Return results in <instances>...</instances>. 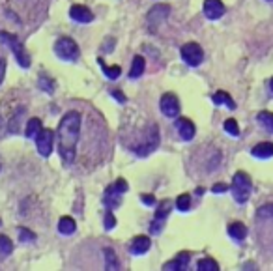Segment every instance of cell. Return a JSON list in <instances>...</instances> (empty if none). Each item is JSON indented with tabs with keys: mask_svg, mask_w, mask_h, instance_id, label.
<instances>
[{
	"mask_svg": "<svg viewBox=\"0 0 273 271\" xmlns=\"http://www.w3.org/2000/svg\"><path fill=\"white\" fill-rule=\"evenodd\" d=\"M79 133H81V114L77 110H69L58 126V153L64 165H71L75 161Z\"/></svg>",
	"mask_w": 273,
	"mask_h": 271,
	"instance_id": "1",
	"label": "cell"
},
{
	"mask_svg": "<svg viewBox=\"0 0 273 271\" xmlns=\"http://www.w3.org/2000/svg\"><path fill=\"white\" fill-rule=\"evenodd\" d=\"M251 189H253V181L249 178L245 172H236L234 174V180H232V196L238 204H245L249 200V195H251Z\"/></svg>",
	"mask_w": 273,
	"mask_h": 271,
	"instance_id": "2",
	"label": "cell"
},
{
	"mask_svg": "<svg viewBox=\"0 0 273 271\" xmlns=\"http://www.w3.org/2000/svg\"><path fill=\"white\" fill-rule=\"evenodd\" d=\"M0 42L6 43L9 49L13 51L15 54V60H17V64L21 68H30V56H28V52L25 51V47L19 43V40L15 36L8 34V32H0Z\"/></svg>",
	"mask_w": 273,
	"mask_h": 271,
	"instance_id": "3",
	"label": "cell"
},
{
	"mask_svg": "<svg viewBox=\"0 0 273 271\" xmlns=\"http://www.w3.org/2000/svg\"><path fill=\"white\" fill-rule=\"evenodd\" d=\"M157 146H159V129H157L155 124H152L150 129H148V133H146V138L142 142H138L136 148H133V152L136 155H140V157H146L148 153L154 152Z\"/></svg>",
	"mask_w": 273,
	"mask_h": 271,
	"instance_id": "4",
	"label": "cell"
},
{
	"mask_svg": "<svg viewBox=\"0 0 273 271\" xmlns=\"http://www.w3.org/2000/svg\"><path fill=\"white\" fill-rule=\"evenodd\" d=\"M54 52L58 58L69 60V62L79 58V47L71 38H60L58 42L54 43Z\"/></svg>",
	"mask_w": 273,
	"mask_h": 271,
	"instance_id": "5",
	"label": "cell"
},
{
	"mask_svg": "<svg viewBox=\"0 0 273 271\" xmlns=\"http://www.w3.org/2000/svg\"><path fill=\"white\" fill-rule=\"evenodd\" d=\"M182 60L191 66V68H196V66H200L202 64V60H204V51H202V47L200 45H196V43H185L183 47H182Z\"/></svg>",
	"mask_w": 273,
	"mask_h": 271,
	"instance_id": "6",
	"label": "cell"
},
{
	"mask_svg": "<svg viewBox=\"0 0 273 271\" xmlns=\"http://www.w3.org/2000/svg\"><path fill=\"white\" fill-rule=\"evenodd\" d=\"M169 212H171V202L169 200H163L155 212V217L150 225V234L152 236H157L161 234V230L165 228V223H167V217H169Z\"/></svg>",
	"mask_w": 273,
	"mask_h": 271,
	"instance_id": "7",
	"label": "cell"
},
{
	"mask_svg": "<svg viewBox=\"0 0 273 271\" xmlns=\"http://www.w3.org/2000/svg\"><path fill=\"white\" fill-rule=\"evenodd\" d=\"M52 140H54V133L51 129H42L38 135H36V146H38V152L42 157H49L52 152Z\"/></svg>",
	"mask_w": 273,
	"mask_h": 271,
	"instance_id": "8",
	"label": "cell"
},
{
	"mask_svg": "<svg viewBox=\"0 0 273 271\" xmlns=\"http://www.w3.org/2000/svg\"><path fill=\"white\" fill-rule=\"evenodd\" d=\"M161 112L167 116V118H176L180 114V103H178V97L174 93H165L161 97Z\"/></svg>",
	"mask_w": 273,
	"mask_h": 271,
	"instance_id": "9",
	"label": "cell"
},
{
	"mask_svg": "<svg viewBox=\"0 0 273 271\" xmlns=\"http://www.w3.org/2000/svg\"><path fill=\"white\" fill-rule=\"evenodd\" d=\"M176 129H178V135L182 136V140H193V136L196 133L195 124L187 118L176 120Z\"/></svg>",
	"mask_w": 273,
	"mask_h": 271,
	"instance_id": "10",
	"label": "cell"
},
{
	"mask_svg": "<svg viewBox=\"0 0 273 271\" xmlns=\"http://www.w3.org/2000/svg\"><path fill=\"white\" fill-rule=\"evenodd\" d=\"M223 13H225V4H223L221 0H206L204 2V15L208 19H215L223 17Z\"/></svg>",
	"mask_w": 273,
	"mask_h": 271,
	"instance_id": "11",
	"label": "cell"
},
{
	"mask_svg": "<svg viewBox=\"0 0 273 271\" xmlns=\"http://www.w3.org/2000/svg\"><path fill=\"white\" fill-rule=\"evenodd\" d=\"M69 17L77 23H92L94 21V13L86 6H73L69 9Z\"/></svg>",
	"mask_w": 273,
	"mask_h": 271,
	"instance_id": "12",
	"label": "cell"
},
{
	"mask_svg": "<svg viewBox=\"0 0 273 271\" xmlns=\"http://www.w3.org/2000/svg\"><path fill=\"white\" fill-rule=\"evenodd\" d=\"M169 6H165V4H159V6H155V8L150 9V13H148V21L152 23V25H159V23H163L165 19L169 17Z\"/></svg>",
	"mask_w": 273,
	"mask_h": 271,
	"instance_id": "13",
	"label": "cell"
},
{
	"mask_svg": "<svg viewBox=\"0 0 273 271\" xmlns=\"http://www.w3.org/2000/svg\"><path fill=\"white\" fill-rule=\"evenodd\" d=\"M251 155L256 159H270V157H273V144L272 142H260L251 150Z\"/></svg>",
	"mask_w": 273,
	"mask_h": 271,
	"instance_id": "14",
	"label": "cell"
},
{
	"mask_svg": "<svg viewBox=\"0 0 273 271\" xmlns=\"http://www.w3.org/2000/svg\"><path fill=\"white\" fill-rule=\"evenodd\" d=\"M150 237L148 236H136L133 241H131V247H129V251L133 254H144L148 249H150Z\"/></svg>",
	"mask_w": 273,
	"mask_h": 271,
	"instance_id": "15",
	"label": "cell"
},
{
	"mask_svg": "<svg viewBox=\"0 0 273 271\" xmlns=\"http://www.w3.org/2000/svg\"><path fill=\"white\" fill-rule=\"evenodd\" d=\"M120 196H122V193L114 187V183L105 189V204H107L111 210H114V208H118L120 206Z\"/></svg>",
	"mask_w": 273,
	"mask_h": 271,
	"instance_id": "16",
	"label": "cell"
},
{
	"mask_svg": "<svg viewBox=\"0 0 273 271\" xmlns=\"http://www.w3.org/2000/svg\"><path fill=\"white\" fill-rule=\"evenodd\" d=\"M75 230H77V225H75V221L71 219V217H62V219L58 221L60 234H64V236H71Z\"/></svg>",
	"mask_w": 273,
	"mask_h": 271,
	"instance_id": "17",
	"label": "cell"
},
{
	"mask_svg": "<svg viewBox=\"0 0 273 271\" xmlns=\"http://www.w3.org/2000/svg\"><path fill=\"white\" fill-rule=\"evenodd\" d=\"M103 254H105V268L107 270H120V262H118V256L114 253V249L111 247H107V249H103Z\"/></svg>",
	"mask_w": 273,
	"mask_h": 271,
	"instance_id": "18",
	"label": "cell"
},
{
	"mask_svg": "<svg viewBox=\"0 0 273 271\" xmlns=\"http://www.w3.org/2000/svg\"><path fill=\"white\" fill-rule=\"evenodd\" d=\"M228 234H230V237L241 241V239H245V236H247V226L241 225V223H232L230 226H228Z\"/></svg>",
	"mask_w": 273,
	"mask_h": 271,
	"instance_id": "19",
	"label": "cell"
},
{
	"mask_svg": "<svg viewBox=\"0 0 273 271\" xmlns=\"http://www.w3.org/2000/svg\"><path fill=\"white\" fill-rule=\"evenodd\" d=\"M258 122H260V126L264 127L268 133H273V112H268V110H262V112H258Z\"/></svg>",
	"mask_w": 273,
	"mask_h": 271,
	"instance_id": "20",
	"label": "cell"
},
{
	"mask_svg": "<svg viewBox=\"0 0 273 271\" xmlns=\"http://www.w3.org/2000/svg\"><path fill=\"white\" fill-rule=\"evenodd\" d=\"M144 73V58L142 56H135L133 58V66H131V71H129V77L131 79H136Z\"/></svg>",
	"mask_w": 273,
	"mask_h": 271,
	"instance_id": "21",
	"label": "cell"
},
{
	"mask_svg": "<svg viewBox=\"0 0 273 271\" xmlns=\"http://www.w3.org/2000/svg\"><path fill=\"white\" fill-rule=\"evenodd\" d=\"M214 103L215 105H227L228 109H236V103L232 101V97L227 92H215Z\"/></svg>",
	"mask_w": 273,
	"mask_h": 271,
	"instance_id": "22",
	"label": "cell"
},
{
	"mask_svg": "<svg viewBox=\"0 0 273 271\" xmlns=\"http://www.w3.org/2000/svg\"><path fill=\"white\" fill-rule=\"evenodd\" d=\"M40 131H42V122H40L38 118H30V120H28L25 135L28 136V138H32V136H36L38 133H40Z\"/></svg>",
	"mask_w": 273,
	"mask_h": 271,
	"instance_id": "23",
	"label": "cell"
},
{
	"mask_svg": "<svg viewBox=\"0 0 273 271\" xmlns=\"http://www.w3.org/2000/svg\"><path fill=\"white\" fill-rule=\"evenodd\" d=\"M11 251H13L11 239L8 236H4V234H0V256H9Z\"/></svg>",
	"mask_w": 273,
	"mask_h": 271,
	"instance_id": "24",
	"label": "cell"
},
{
	"mask_svg": "<svg viewBox=\"0 0 273 271\" xmlns=\"http://www.w3.org/2000/svg\"><path fill=\"white\" fill-rule=\"evenodd\" d=\"M196 270L198 271H217L219 270V266H217V262L212 260V258H202V260L198 262V266H196Z\"/></svg>",
	"mask_w": 273,
	"mask_h": 271,
	"instance_id": "25",
	"label": "cell"
},
{
	"mask_svg": "<svg viewBox=\"0 0 273 271\" xmlns=\"http://www.w3.org/2000/svg\"><path fill=\"white\" fill-rule=\"evenodd\" d=\"M256 217L258 219H273V204H264L256 210Z\"/></svg>",
	"mask_w": 273,
	"mask_h": 271,
	"instance_id": "26",
	"label": "cell"
},
{
	"mask_svg": "<svg viewBox=\"0 0 273 271\" xmlns=\"http://www.w3.org/2000/svg\"><path fill=\"white\" fill-rule=\"evenodd\" d=\"M225 131L228 133L230 136H238L239 135V127H238V122L234 118H228L225 122Z\"/></svg>",
	"mask_w": 273,
	"mask_h": 271,
	"instance_id": "27",
	"label": "cell"
},
{
	"mask_svg": "<svg viewBox=\"0 0 273 271\" xmlns=\"http://www.w3.org/2000/svg\"><path fill=\"white\" fill-rule=\"evenodd\" d=\"M176 208H178L180 212H187L189 208H191V198H189V195H180L176 198Z\"/></svg>",
	"mask_w": 273,
	"mask_h": 271,
	"instance_id": "28",
	"label": "cell"
},
{
	"mask_svg": "<svg viewBox=\"0 0 273 271\" xmlns=\"http://www.w3.org/2000/svg\"><path fill=\"white\" fill-rule=\"evenodd\" d=\"M40 86H42V90H45V92H49V93L54 92V81H51L49 77H45V75L40 77Z\"/></svg>",
	"mask_w": 273,
	"mask_h": 271,
	"instance_id": "29",
	"label": "cell"
},
{
	"mask_svg": "<svg viewBox=\"0 0 273 271\" xmlns=\"http://www.w3.org/2000/svg\"><path fill=\"white\" fill-rule=\"evenodd\" d=\"M103 71H105V75L109 77L111 81H114V79H118V77H120V73H122V68H120V66H109V68L105 66V68H103Z\"/></svg>",
	"mask_w": 273,
	"mask_h": 271,
	"instance_id": "30",
	"label": "cell"
},
{
	"mask_svg": "<svg viewBox=\"0 0 273 271\" xmlns=\"http://www.w3.org/2000/svg\"><path fill=\"white\" fill-rule=\"evenodd\" d=\"M163 270L167 271H171V270H185V266H183V264L180 262L178 258H176V260H172V262H169V264H165V266H163Z\"/></svg>",
	"mask_w": 273,
	"mask_h": 271,
	"instance_id": "31",
	"label": "cell"
},
{
	"mask_svg": "<svg viewBox=\"0 0 273 271\" xmlns=\"http://www.w3.org/2000/svg\"><path fill=\"white\" fill-rule=\"evenodd\" d=\"M114 226H116V219H114V215L111 212H107V215H105V228L112 230Z\"/></svg>",
	"mask_w": 273,
	"mask_h": 271,
	"instance_id": "32",
	"label": "cell"
},
{
	"mask_svg": "<svg viewBox=\"0 0 273 271\" xmlns=\"http://www.w3.org/2000/svg\"><path fill=\"white\" fill-rule=\"evenodd\" d=\"M114 187L118 189V191H120V193H122V195H124V193H128V189H129L128 181H126V180H124V178L116 180V181H114Z\"/></svg>",
	"mask_w": 273,
	"mask_h": 271,
	"instance_id": "33",
	"label": "cell"
},
{
	"mask_svg": "<svg viewBox=\"0 0 273 271\" xmlns=\"http://www.w3.org/2000/svg\"><path fill=\"white\" fill-rule=\"evenodd\" d=\"M19 234H21V241H32L34 239V234L30 232V230H26V228H19Z\"/></svg>",
	"mask_w": 273,
	"mask_h": 271,
	"instance_id": "34",
	"label": "cell"
},
{
	"mask_svg": "<svg viewBox=\"0 0 273 271\" xmlns=\"http://www.w3.org/2000/svg\"><path fill=\"white\" fill-rule=\"evenodd\" d=\"M212 191L217 193V195H221V193H225V191H228V187L225 185V183H215V185L212 187Z\"/></svg>",
	"mask_w": 273,
	"mask_h": 271,
	"instance_id": "35",
	"label": "cell"
},
{
	"mask_svg": "<svg viewBox=\"0 0 273 271\" xmlns=\"http://www.w3.org/2000/svg\"><path fill=\"white\" fill-rule=\"evenodd\" d=\"M140 200H142L146 206H154V204H155V196L154 195H142V196H140Z\"/></svg>",
	"mask_w": 273,
	"mask_h": 271,
	"instance_id": "36",
	"label": "cell"
},
{
	"mask_svg": "<svg viewBox=\"0 0 273 271\" xmlns=\"http://www.w3.org/2000/svg\"><path fill=\"white\" fill-rule=\"evenodd\" d=\"M4 75H6V60L0 58V85L4 81Z\"/></svg>",
	"mask_w": 273,
	"mask_h": 271,
	"instance_id": "37",
	"label": "cell"
},
{
	"mask_svg": "<svg viewBox=\"0 0 273 271\" xmlns=\"http://www.w3.org/2000/svg\"><path fill=\"white\" fill-rule=\"evenodd\" d=\"M112 95H114V97H116V99H118L120 103H124V101H126V95H124V93L120 92V90H114V92H112Z\"/></svg>",
	"mask_w": 273,
	"mask_h": 271,
	"instance_id": "38",
	"label": "cell"
},
{
	"mask_svg": "<svg viewBox=\"0 0 273 271\" xmlns=\"http://www.w3.org/2000/svg\"><path fill=\"white\" fill-rule=\"evenodd\" d=\"M2 131H4V122H2V116H0V136H2Z\"/></svg>",
	"mask_w": 273,
	"mask_h": 271,
	"instance_id": "39",
	"label": "cell"
},
{
	"mask_svg": "<svg viewBox=\"0 0 273 271\" xmlns=\"http://www.w3.org/2000/svg\"><path fill=\"white\" fill-rule=\"evenodd\" d=\"M270 90H272V93H273V79H272V83H270Z\"/></svg>",
	"mask_w": 273,
	"mask_h": 271,
	"instance_id": "40",
	"label": "cell"
},
{
	"mask_svg": "<svg viewBox=\"0 0 273 271\" xmlns=\"http://www.w3.org/2000/svg\"><path fill=\"white\" fill-rule=\"evenodd\" d=\"M0 167H2V165H0Z\"/></svg>",
	"mask_w": 273,
	"mask_h": 271,
	"instance_id": "41",
	"label": "cell"
}]
</instances>
